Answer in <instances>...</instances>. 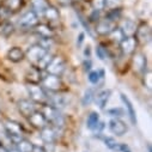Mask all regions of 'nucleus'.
<instances>
[{"label":"nucleus","instance_id":"f257e3e1","mask_svg":"<svg viewBox=\"0 0 152 152\" xmlns=\"http://www.w3.org/2000/svg\"><path fill=\"white\" fill-rule=\"evenodd\" d=\"M41 113L45 116V119L47 120L48 125L50 124V126H53L55 128H61L65 125V119L61 115L60 110H58L56 108H54L49 104H45L41 108Z\"/></svg>","mask_w":152,"mask_h":152},{"label":"nucleus","instance_id":"f03ea898","mask_svg":"<svg viewBox=\"0 0 152 152\" xmlns=\"http://www.w3.org/2000/svg\"><path fill=\"white\" fill-rule=\"evenodd\" d=\"M48 74H53V75H60L65 72L66 69V61L62 56L60 55H55V56H52V59L49 60V62L47 64L46 68Z\"/></svg>","mask_w":152,"mask_h":152},{"label":"nucleus","instance_id":"7ed1b4c3","mask_svg":"<svg viewBox=\"0 0 152 152\" xmlns=\"http://www.w3.org/2000/svg\"><path fill=\"white\" fill-rule=\"evenodd\" d=\"M28 89V92H29V96H30V99L35 103H41V104H45L47 102V98H48V94L47 91L40 85V84H29L26 86Z\"/></svg>","mask_w":152,"mask_h":152},{"label":"nucleus","instance_id":"20e7f679","mask_svg":"<svg viewBox=\"0 0 152 152\" xmlns=\"http://www.w3.org/2000/svg\"><path fill=\"white\" fill-rule=\"evenodd\" d=\"M49 52L46 50L45 48H42L39 43H36V45H32L28 48L26 53H25V58H28V60L34 64L35 66H37V64H39Z\"/></svg>","mask_w":152,"mask_h":152},{"label":"nucleus","instance_id":"39448f33","mask_svg":"<svg viewBox=\"0 0 152 152\" xmlns=\"http://www.w3.org/2000/svg\"><path fill=\"white\" fill-rule=\"evenodd\" d=\"M17 24L20 29H34L37 24H39V16H37L32 10H29L19 17Z\"/></svg>","mask_w":152,"mask_h":152},{"label":"nucleus","instance_id":"423d86ee","mask_svg":"<svg viewBox=\"0 0 152 152\" xmlns=\"http://www.w3.org/2000/svg\"><path fill=\"white\" fill-rule=\"evenodd\" d=\"M41 86L43 89H47L52 92H56L59 90H61L62 88V82L59 75H53V74H48L42 77L41 79Z\"/></svg>","mask_w":152,"mask_h":152},{"label":"nucleus","instance_id":"0eeeda50","mask_svg":"<svg viewBox=\"0 0 152 152\" xmlns=\"http://www.w3.org/2000/svg\"><path fill=\"white\" fill-rule=\"evenodd\" d=\"M134 35L137 42L140 45H146L151 41V29L146 23H141L140 25H138Z\"/></svg>","mask_w":152,"mask_h":152},{"label":"nucleus","instance_id":"6e6552de","mask_svg":"<svg viewBox=\"0 0 152 152\" xmlns=\"http://www.w3.org/2000/svg\"><path fill=\"white\" fill-rule=\"evenodd\" d=\"M138 42L134 36H126L120 42V49L125 55H132L135 53Z\"/></svg>","mask_w":152,"mask_h":152},{"label":"nucleus","instance_id":"1a4fd4ad","mask_svg":"<svg viewBox=\"0 0 152 152\" xmlns=\"http://www.w3.org/2000/svg\"><path fill=\"white\" fill-rule=\"evenodd\" d=\"M17 108L19 110V113L24 118H29L32 113L36 111V105H35V102H32L31 99H20L18 101L17 103Z\"/></svg>","mask_w":152,"mask_h":152},{"label":"nucleus","instance_id":"9d476101","mask_svg":"<svg viewBox=\"0 0 152 152\" xmlns=\"http://www.w3.org/2000/svg\"><path fill=\"white\" fill-rule=\"evenodd\" d=\"M109 129L113 134H115L118 137H122L127 132V126L122 120L116 118V119H111L109 121Z\"/></svg>","mask_w":152,"mask_h":152},{"label":"nucleus","instance_id":"9b49d317","mask_svg":"<svg viewBox=\"0 0 152 152\" xmlns=\"http://www.w3.org/2000/svg\"><path fill=\"white\" fill-rule=\"evenodd\" d=\"M28 120H29V124L34 128H37V129H42L43 127H46L48 125L47 120L42 115V113L41 111H37V110L31 114V115L28 118Z\"/></svg>","mask_w":152,"mask_h":152},{"label":"nucleus","instance_id":"f8f14e48","mask_svg":"<svg viewBox=\"0 0 152 152\" xmlns=\"http://www.w3.org/2000/svg\"><path fill=\"white\" fill-rule=\"evenodd\" d=\"M40 131H41V133H40L41 139H42L46 144H53V142L56 140V138H58V131H56V128L53 127V126L47 125L46 127H43V128L40 129Z\"/></svg>","mask_w":152,"mask_h":152},{"label":"nucleus","instance_id":"ddd939ff","mask_svg":"<svg viewBox=\"0 0 152 152\" xmlns=\"http://www.w3.org/2000/svg\"><path fill=\"white\" fill-rule=\"evenodd\" d=\"M114 29H115V23L110 22L107 18L98 20L97 22V25H96V31L99 35H109Z\"/></svg>","mask_w":152,"mask_h":152},{"label":"nucleus","instance_id":"4468645a","mask_svg":"<svg viewBox=\"0 0 152 152\" xmlns=\"http://www.w3.org/2000/svg\"><path fill=\"white\" fill-rule=\"evenodd\" d=\"M5 129H6L7 134H10V135H22L23 137V134H24V128L17 121L7 120L5 122Z\"/></svg>","mask_w":152,"mask_h":152},{"label":"nucleus","instance_id":"2eb2a0df","mask_svg":"<svg viewBox=\"0 0 152 152\" xmlns=\"http://www.w3.org/2000/svg\"><path fill=\"white\" fill-rule=\"evenodd\" d=\"M47 102L49 105L56 108L58 110L64 109L66 107V98L61 95H53V96H48Z\"/></svg>","mask_w":152,"mask_h":152},{"label":"nucleus","instance_id":"dca6fc26","mask_svg":"<svg viewBox=\"0 0 152 152\" xmlns=\"http://www.w3.org/2000/svg\"><path fill=\"white\" fill-rule=\"evenodd\" d=\"M36 34L39 35V37H47V39H53L54 36V30L46 24H37L35 28Z\"/></svg>","mask_w":152,"mask_h":152},{"label":"nucleus","instance_id":"f3484780","mask_svg":"<svg viewBox=\"0 0 152 152\" xmlns=\"http://www.w3.org/2000/svg\"><path fill=\"white\" fill-rule=\"evenodd\" d=\"M30 4H31V10L39 16V15H43L45 10L49 6L47 0H30Z\"/></svg>","mask_w":152,"mask_h":152},{"label":"nucleus","instance_id":"a211bd4d","mask_svg":"<svg viewBox=\"0 0 152 152\" xmlns=\"http://www.w3.org/2000/svg\"><path fill=\"white\" fill-rule=\"evenodd\" d=\"M133 64H134V68L138 72L144 73L146 71V56L142 53H135L133 58Z\"/></svg>","mask_w":152,"mask_h":152},{"label":"nucleus","instance_id":"6ab92c4d","mask_svg":"<svg viewBox=\"0 0 152 152\" xmlns=\"http://www.w3.org/2000/svg\"><path fill=\"white\" fill-rule=\"evenodd\" d=\"M42 79V74H41V69H39L37 67L31 68L28 73H26V80L29 82V84H40Z\"/></svg>","mask_w":152,"mask_h":152},{"label":"nucleus","instance_id":"aec40b11","mask_svg":"<svg viewBox=\"0 0 152 152\" xmlns=\"http://www.w3.org/2000/svg\"><path fill=\"white\" fill-rule=\"evenodd\" d=\"M121 101L124 102V104H125L126 108H127V113H128V116H129V119H131V122H132L133 125H137V115H135V110H134V108H133L132 102H131L129 98H128L126 95H124V94H121Z\"/></svg>","mask_w":152,"mask_h":152},{"label":"nucleus","instance_id":"412c9836","mask_svg":"<svg viewBox=\"0 0 152 152\" xmlns=\"http://www.w3.org/2000/svg\"><path fill=\"white\" fill-rule=\"evenodd\" d=\"M24 58H25V53L18 47H13L7 52V59L12 62H20Z\"/></svg>","mask_w":152,"mask_h":152},{"label":"nucleus","instance_id":"4be33fe9","mask_svg":"<svg viewBox=\"0 0 152 152\" xmlns=\"http://www.w3.org/2000/svg\"><path fill=\"white\" fill-rule=\"evenodd\" d=\"M135 29H137V25L134 22L129 20V19H125L120 26V30L122 31V34L126 36H134V32H135Z\"/></svg>","mask_w":152,"mask_h":152},{"label":"nucleus","instance_id":"5701e85b","mask_svg":"<svg viewBox=\"0 0 152 152\" xmlns=\"http://www.w3.org/2000/svg\"><path fill=\"white\" fill-rule=\"evenodd\" d=\"M110 95H111V90H103V91H101L99 94H97V96H95L96 104L101 109H104V107L107 105V103H108V101L110 98Z\"/></svg>","mask_w":152,"mask_h":152},{"label":"nucleus","instance_id":"b1692460","mask_svg":"<svg viewBox=\"0 0 152 152\" xmlns=\"http://www.w3.org/2000/svg\"><path fill=\"white\" fill-rule=\"evenodd\" d=\"M42 16H43L48 22H58V20L60 19V13H59V11H58L55 7L50 6V5L45 10V12H43Z\"/></svg>","mask_w":152,"mask_h":152},{"label":"nucleus","instance_id":"393cba45","mask_svg":"<svg viewBox=\"0 0 152 152\" xmlns=\"http://www.w3.org/2000/svg\"><path fill=\"white\" fill-rule=\"evenodd\" d=\"M16 148L19 151V152H32L34 151V147H35V145L30 141V140H28V139H25V138H23L19 142H17L16 145Z\"/></svg>","mask_w":152,"mask_h":152},{"label":"nucleus","instance_id":"a878e982","mask_svg":"<svg viewBox=\"0 0 152 152\" xmlns=\"http://www.w3.org/2000/svg\"><path fill=\"white\" fill-rule=\"evenodd\" d=\"M13 30H15L13 24L7 22V20H4L1 24H0V36L7 37L13 32Z\"/></svg>","mask_w":152,"mask_h":152},{"label":"nucleus","instance_id":"bb28decb","mask_svg":"<svg viewBox=\"0 0 152 152\" xmlns=\"http://www.w3.org/2000/svg\"><path fill=\"white\" fill-rule=\"evenodd\" d=\"M98 122H99V115H98L97 113L92 111L90 115L88 116V120H86V126H88V128L95 129L96 126L98 125Z\"/></svg>","mask_w":152,"mask_h":152},{"label":"nucleus","instance_id":"cd10ccee","mask_svg":"<svg viewBox=\"0 0 152 152\" xmlns=\"http://www.w3.org/2000/svg\"><path fill=\"white\" fill-rule=\"evenodd\" d=\"M95 96H96L95 90H94V89H88V90L85 91V94H84L83 98H82V104H83L84 107L90 105V104H91V102L95 99Z\"/></svg>","mask_w":152,"mask_h":152},{"label":"nucleus","instance_id":"c85d7f7f","mask_svg":"<svg viewBox=\"0 0 152 152\" xmlns=\"http://www.w3.org/2000/svg\"><path fill=\"white\" fill-rule=\"evenodd\" d=\"M4 5L11 11V12H15V11H18L22 5H23V0H5Z\"/></svg>","mask_w":152,"mask_h":152},{"label":"nucleus","instance_id":"c756f323","mask_svg":"<svg viewBox=\"0 0 152 152\" xmlns=\"http://www.w3.org/2000/svg\"><path fill=\"white\" fill-rule=\"evenodd\" d=\"M105 18L109 19V20L113 22V23H115L116 20H119V19L121 18V10H120L119 7L109 10V12L107 13V17H105Z\"/></svg>","mask_w":152,"mask_h":152},{"label":"nucleus","instance_id":"7c9ffc66","mask_svg":"<svg viewBox=\"0 0 152 152\" xmlns=\"http://www.w3.org/2000/svg\"><path fill=\"white\" fill-rule=\"evenodd\" d=\"M109 35H110V37H111V40L115 41V42H118V43H120V42L124 40V37H125V35L122 34V31L120 30V28H115Z\"/></svg>","mask_w":152,"mask_h":152},{"label":"nucleus","instance_id":"2f4dec72","mask_svg":"<svg viewBox=\"0 0 152 152\" xmlns=\"http://www.w3.org/2000/svg\"><path fill=\"white\" fill-rule=\"evenodd\" d=\"M103 74H104L103 71H99V72L98 71H92V72H90L89 73V80H90V83L98 84L99 79L103 78Z\"/></svg>","mask_w":152,"mask_h":152},{"label":"nucleus","instance_id":"473e14b6","mask_svg":"<svg viewBox=\"0 0 152 152\" xmlns=\"http://www.w3.org/2000/svg\"><path fill=\"white\" fill-rule=\"evenodd\" d=\"M39 45H40L42 48H45L46 50H48V52H49V49H50V48H52V46L54 45V41H53V39L41 37V40L39 41Z\"/></svg>","mask_w":152,"mask_h":152},{"label":"nucleus","instance_id":"72a5a7b5","mask_svg":"<svg viewBox=\"0 0 152 152\" xmlns=\"http://www.w3.org/2000/svg\"><path fill=\"white\" fill-rule=\"evenodd\" d=\"M104 144H105V146H107L108 148H110V150H116V151H118V148H119V142H116L115 139L110 138V137L104 138Z\"/></svg>","mask_w":152,"mask_h":152},{"label":"nucleus","instance_id":"f704fd0d","mask_svg":"<svg viewBox=\"0 0 152 152\" xmlns=\"http://www.w3.org/2000/svg\"><path fill=\"white\" fill-rule=\"evenodd\" d=\"M96 54H97V56L99 58V60H102V61H104V60L108 58V53H107L105 48H104L102 45H98V46H97V48H96Z\"/></svg>","mask_w":152,"mask_h":152},{"label":"nucleus","instance_id":"c9c22d12","mask_svg":"<svg viewBox=\"0 0 152 152\" xmlns=\"http://www.w3.org/2000/svg\"><path fill=\"white\" fill-rule=\"evenodd\" d=\"M12 12L5 6V5H3V6H0V19L1 20H5V19H7L9 18V16L11 15Z\"/></svg>","mask_w":152,"mask_h":152},{"label":"nucleus","instance_id":"e433bc0d","mask_svg":"<svg viewBox=\"0 0 152 152\" xmlns=\"http://www.w3.org/2000/svg\"><path fill=\"white\" fill-rule=\"evenodd\" d=\"M120 4V0H104V7L111 10V9H116Z\"/></svg>","mask_w":152,"mask_h":152},{"label":"nucleus","instance_id":"4c0bfd02","mask_svg":"<svg viewBox=\"0 0 152 152\" xmlns=\"http://www.w3.org/2000/svg\"><path fill=\"white\" fill-rule=\"evenodd\" d=\"M109 115H111V116H122V114H124V111L120 109V108H113V109H109L108 111H107Z\"/></svg>","mask_w":152,"mask_h":152},{"label":"nucleus","instance_id":"58836bf2","mask_svg":"<svg viewBox=\"0 0 152 152\" xmlns=\"http://www.w3.org/2000/svg\"><path fill=\"white\" fill-rule=\"evenodd\" d=\"M94 7H95V10H98V11H101V10H103L104 9V0H94Z\"/></svg>","mask_w":152,"mask_h":152},{"label":"nucleus","instance_id":"ea45409f","mask_svg":"<svg viewBox=\"0 0 152 152\" xmlns=\"http://www.w3.org/2000/svg\"><path fill=\"white\" fill-rule=\"evenodd\" d=\"M78 17H79V20H80V23L84 25V28H85V30L89 32V34H91V29H90V26H89V24L86 23V20H85V18L83 17V16H80V15H78Z\"/></svg>","mask_w":152,"mask_h":152},{"label":"nucleus","instance_id":"a19ab883","mask_svg":"<svg viewBox=\"0 0 152 152\" xmlns=\"http://www.w3.org/2000/svg\"><path fill=\"white\" fill-rule=\"evenodd\" d=\"M118 151H121V152H132L131 148L126 145V144H119V148Z\"/></svg>","mask_w":152,"mask_h":152},{"label":"nucleus","instance_id":"79ce46f5","mask_svg":"<svg viewBox=\"0 0 152 152\" xmlns=\"http://www.w3.org/2000/svg\"><path fill=\"white\" fill-rule=\"evenodd\" d=\"M98 17H99V11H98V10H94V12H92L90 19H91V20H98Z\"/></svg>","mask_w":152,"mask_h":152},{"label":"nucleus","instance_id":"37998d69","mask_svg":"<svg viewBox=\"0 0 152 152\" xmlns=\"http://www.w3.org/2000/svg\"><path fill=\"white\" fill-rule=\"evenodd\" d=\"M83 41H84V34L82 32V34H79L78 39H77V46H78V47H80V46H82V43H83Z\"/></svg>","mask_w":152,"mask_h":152},{"label":"nucleus","instance_id":"c03bdc74","mask_svg":"<svg viewBox=\"0 0 152 152\" xmlns=\"http://www.w3.org/2000/svg\"><path fill=\"white\" fill-rule=\"evenodd\" d=\"M84 68H85V71H90L91 69V61L90 60H85L84 61Z\"/></svg>","mask_w":152,"mask_h":152},{"label":"nucleus","instance_id":"a18cd8bd","mask_svg":"<svg viewBox=\"0 0 152 152\" xmlns=\"http://www.w3.org/2000/svg\"><path fill=\"white\" fill-rule=\"evenodd\" d=\"M104 127H105V124H104V122H98V125L96 126L95 129H97V131H102Z\"/></svg>","mask_w":152,"mask_h":152},{"label":"nucleus","instance_id":"49530a36","mask_svg":"<svg viewBox=\"0 0 152 152\" xmlns=\"http://www.w3.org/2000/svg\"><path fill=\"white\" fill-rule=\"evenodd\" d=\"M32 152H46V150L43 147H39V146H35Z\"/></svg>","mask_w":152,"mask_h":152},{"label":"nucleus","instance_id":"de8ad7c7","mask_svg":"<svg viewBox=\"0 0 152 152\" xmlns=\"http://www.w3.org/2000/svg\"><path fill=\"white\" fill-rule=\"evenodd\" d=\"M84 54H85V56H88V58H90V47H88V48L85 49V52H84Z\"/></svg>","mask_w":152,"mask_h":152},{"label":"nucleus","instance_id":"09e8293b","mask_svg":"<svg viewBox=\"0 0 152 152\" xmlns=\"http://www.w3.org/2000/svg\"><path fill=\"white\" fill-rule=\"evenodd\" d=\"M7 151H9V152H19V151L16 148V146H13V147H11V148H7Z\"/></svg>","mask_w":152,"mask_h":152},{"label":"nucleus","instance_id":"8fccbe9b","mask_svg":"<svg viewBox=\"0 0 152 152\" xmlns=\"http://www.w3.org/2000/svg\"><path fill=\"white\" fill-rule=\"evenodd\" d=\"M0 152H9V151H7L6 147H4V146L1 145V146H0Z\"/></svg>","mask_w":152,"mask_h":152},{"label":"nucleus","instance_id":"3c124183","mask_svg":"<svg viewBox=\"0 0 152 152\" xmlns=\"http://www.w3.org/2000/svg\"><path fill=\"white\" fill-rule=\"evenodd\" d=\"M147 150H148V152H151V145L150 144L147 145Z\"/></svg>","mask_w":152,"mask_h":152},{"label":"nucleus","instance_id":"603ef678","mask_svg":"<svg viewBox=\"0 0 152 152\" xmlns=\"http://www.w3.org/2000/svg\"><path fill=\"white\" fill-rule=\"evenodd\" d=\"M0 146H1V142H0Z\"/></svg>","mask_w":152,"mask_h":152}]
</instances>
